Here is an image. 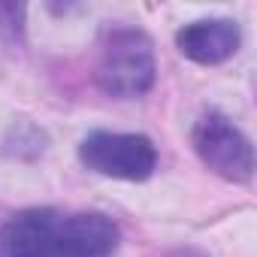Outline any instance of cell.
<instances>
[{"instance_id":"6da1fadb","label":"cell","mask_w":257,"mask_h":257,"mask_svg":"<svg viewBox=\"0 0 257 257\" xmlns=\"http://www.w3.org/2000/svg\"><path fill=\"white\" fill-rule=\"evenodd\" d=\"M118 227L100 212L28 209L0 230L4 257H112Z\"/></svg>"},{"instance_id":"7a4b0ae2","label":"cell","mask_w":257,"mask_h":257,"mask_svg":"<svg viewBox=\"0 0 257 257\" xmlns=\"http://www.w3.org/2000/svg\"><path fill=\"white\" fill-rule=\"evenodd\" d=\"M155 49L143 31L134 28H112L100 43L97 61V88L118 100L143 97L155 85Z\"/></svg>"},{"instance_id":"3957f363","label":"cell","mask_w":257,"mask_h":257,"mask_svg":"<svg viewBox=\"0 0 257 257\" xmlns=\"http://www.w3.org/2000/svg\"><path fill=\"white\" fill-rule=\"evenodd\" d=\"M79 161L109 179L143 182L155 173L158 152L149 137L143 134H106L94 131L79 146Z\"/></svg>"},{"instance_id":"277c9868","label":"cell","mask_w":257,"mask_h":257,"mask_svg":"<svg viewBox=\"0 0 257 257\" xmlns=\"http://www.w3.org/2000/svg\"><path fill=\"white\" fill-rule=\"evenodd\" d=\"M194 149L200 161L227 182H248L254 173V152L248 137L221 112H209L197 121Z\"/></svg>"},{"instance_id":"5b68a950","label":"cell","mask_w":257,"mask_h":257,"mask_svg":"<svg viewBox=\"0 0 257 257\" xmlns=\"http://www.w3.org/2000/svg\"><path fill=\"white\" fill-rule=\"evenodd\" d=\"M239 25L233 19H206V22H194L185 25L176 34V46L185 58L197 61V64H221L230 55H236L239 49Z\"/></svg>"},{"instance_id":"8992f818","label":"cell","mask_w":257,"mask_h":257,"mask_svg":"<svg viewBox=\"0 0 257 257\" xmlns=\"http://www.w3.org/2000/svg\"><path fill=\"white\" fill-rule=\"evenodd\" d=\"M22 16H25L22 4H0V34H7L10 40L22 37Z\"/></svg>"},{"instance_id":"52a82bcc","label":"cell","mask_w":257,"mask_h":257,"mask_svg":"<svg viewBox=\"0 0 257 257\" xmlns=\"http://www.w3.org/2000/svg\"><path fill=\"white\" fill-rule=\"evenodd\" d=\"M173 257H206V254H200V251H194V248H182V251H176Z\"/></svg>"}]
</instances>
